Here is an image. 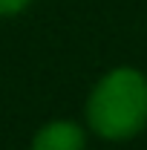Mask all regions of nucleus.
I'll return each mask as SVG.
<instances>
[{
    "label": "nucleus",
    "mask_w": 147,
    "mask_h": 150,
    "mask_svg": "<svg viewBox=\"0 0 147 150\" xmlns=\"http://www.w3.org/2000/svg\"><path fill=\"white\" fill-rule=\"evenodd\" d=\"M92 130L104 139H130L147 124V78L139 69H112L87 104Z\"/></svg>",
    "instance_id": "f257e3e1"
},
{
    "label": "nucleus",
    "mask_w": 147,
    "mask_h": 150,
    "mask_svg": "<svg viewBox=\"0 0 147 150\" xmlns=\"http://www.w3.org/2000/svg\"><path fill=\"white\" fill-rule=\"evenodd\" d=\"M32 150H84V133L72 121H52L35 136Z\"/></svg>",
    "instance_id": "f03ea898"
},
{
    "label": "nucleus",
    "mask_w": 147,
    "mask_h": 150,
    "mask_svg": "<svg viewBox=\"0 0 147 150\" xmlns=\"http://www.w3.org/2000/svg\"><path fill=\"white\" fill-rule=\"evenodd\" d=\"M26 3H29V0H0V15H15Z\"/></svg>",
    "instance_id": "7ed1b4c3"
}]
</instances>
